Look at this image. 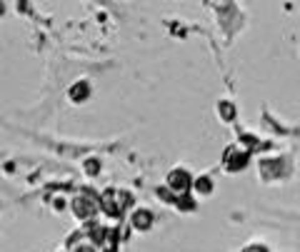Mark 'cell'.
<instances>
[{
    "label": "cell",
    "instance_id": "cell-11",
    "mask_svg": "<svg viewBox=\"0 0 300 252\" xmlns=\"http://www.w3.org/2000/svg\"><path fill=\"white\" fill-rule=\"evenodd\" d=\"M73 252H95V245H93V242H90V240L85 237L83 242H78V245H75Z\"/></svg>",
    "mask_w": 300,
    "mask_h": 252
},
{
    "label": "cell",
    "instance_id": "cell-13",
    "mask_svg": "<svg viewBox=\"0 0 300 252\" xmlns=\"http://www.w3.org/2000/svg\"><path fill=\"white\" fill-rule=\"evenodd\" d=\"M243 252H268V250H265L263 245H250V247H245Z\"/></svg>",
    "mask_w": 300,
    "mask_h": 252
},
{
    "label": "cell",
    "instance_id": "cell-10",
    "mask_svg": "<svg viewBox=\"0 0 300 252\" xmlns=\"http://www.w3.org/2000/svg\"><path fill=\"white\" fill-rule=\"evenodd\" d=\"M85 173H88V175H98V173H100V160H98V157L85 160Z\"/></svg>",
    "mask_w": 300,
    "mask_h": 252
},
{
    "label": "cell",
    "instance_id": "cell-2",
    "mask_svg": "<svg viewBox=\"0 0 300 252\" xmlns=\"http://www.w3.org/2000/svg\"><path fill=\"white\" fill-rule=\"evenodd\" d=\"M248 162H250V155L245 152V150H240V147H228L223 152V165L228 173H240V170H245L248 167Z\"/></svg>",
    "mask_w": 300,
    "mask_h": 252
},
{
    "label": "cell",
    "instance_id": "cell-5",
    "mask_svg": "<svg viewBox=\"0 0 300 252\" xmlns=\"http://www.w3.org/2000/svg\"><path fill=\"white\" fill-rule=\"evenodd\" d=\"M68 98L73 100V103H85L88 98H90V82H85V80H78L70 85V90H68Z\"/></svg>",
    "mask_w": 300,
    "mask_h": 252
},
{
    "label": "cell",
    "instance_id": "cell-4",
    "mask_svg": "<svg viewBox=\"0 0 300 252\" xmlns=\"http://www.w3.org/2000/svg\"><path fill=\"white\" fill-rule=\"evenodd\" d=\"M100 210H103L108 217H113V220H118V217L123 215V205L118 202L115 190H105V192L100 195Z\"/></svg>",
    "mask_w": 300,
    "mask_h": 252
},
{
    "label": "cell",
    "instance_id": "cell-9",
    "mask_svg": "<svg viewBox=\"0 0 300 252\" xmlns=\"http://www.w3.org/2000/svg\"><path fill=\"white\" fill-rule=\"evenodd\" d=\"M218 108H220V115H223V120H228V123H230V120H235V105H233V103L220 100V105H218Z\"/></svg>",
    "mask_w": 300,
    "mask_h": 252
},
{
    "label": "cell",
    "instance_id": "cell-14",
    "mask_svg": "<svg viewBox=\"0 0 300 252\" xmlns=\"http://www.w3.org/2000/svg\"><path fill=\"white\" fill-rule=\"evenodd\" d=\"M63 207H65V200L58 197V200H55V210H63Z\"/></svg>",
    "mask_w": 300,
    "mask_h": 252
},
{
    "label": "cell",
    "instance_id": "cell-7",
    "mask_svg": "<svg viewBox=\"0 0 300 252\" xmlns=\"http://www.w3.org/2000/svg\"><path fill=\"white\" fill-rule=\"evenodd\" d=\"M193 190H195L198 195H210V192H213V180H210L208 175H200V178H195Z\"/></svg>",
    "mask_w": 300,
    "mask_h": 252
},
{
    "label": "cell",
    "instance_id": "cell-6",
    "mask_svg": "<svg viewBox=\"0 0 300 252\" xmlns=\"http://www.w3.org/2000/svg\"><path fill=\"white\" fill-rule=\"evenodd\" d=\"M130 222H133L135 230L145 232V230H150V225H153V212L145 210V207H140V210H135V212L130 215Z\"/></svg>",
    "mask_w": 300,
    "mask_h": 252
},
{
    "label": "cell",
    "instance_id": "cell-8",
    "mask_svg": "<svg viewBox=\"0 0 300 252\" xmlns=\"http://www.w3.org/2000/svg\"><path fill=\"white\" fill-rule=\"evenodd\" d=\"M175 207H178V210H183V212H190V210H195V200H193V195H190V192H180V195H178V202H175Z\"/></svg>",
    "mask_w": 300,
    "mask_h": 252
},
{
    "label": "cell",
    "instance_id": "cell-1",
    "mask_svg": "<svg viewBox=\"0 0 300 252\" xmlns=\"http://www.w3.org/2000/svg\"><path fill=\"white\" fill-rule=\"evenodd\" d=\"M193 183H195V178L185 170V167H175V170H170L168 173V178H165V185L173 190V192H190L193 188Z\"/></svg>",
    "mask_w": 300,
    "mask_h": 252
},
{
    "label": "cell",
    "instance_id": "cell-12",
    "mask_svg": "<svg viewBox=\"0 0 300 252\" xmlns=\"http://www.w3.org/2000/svg\"><path fill=\"white\" fill-rule=\"evenodd\" d=\"M240 140H243V145L250 147V150H258V147H260V145H258V137H253V135H243Z\"/></svg>",
    "mask_w": 300,
    "mask_h": 252
},
{
    "label": "cell",
    "instance_id": "cell-3",
    "mask_svg": "<svg viewBox=\"0 0 300 252\" xmlns=\"http://www.w3.org/2000/svg\"><path fill=\"white\" fill-rule=\"evenodd\" d=\"M70 207H73L75 217H80V220H93L95 210L100 207V197H90V195H80V197H75L73 202H70Z\"/></svg>",
    "mask_w": 300,
    "mask_h": 252
}]
</instances>
